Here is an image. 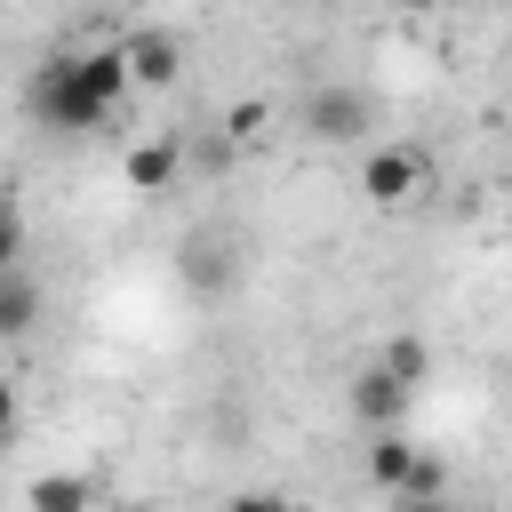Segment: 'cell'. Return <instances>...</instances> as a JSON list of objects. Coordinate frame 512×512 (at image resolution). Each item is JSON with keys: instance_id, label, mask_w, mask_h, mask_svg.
I'll list each match as a JSON object with an SVG mask.
<instances>
[{"instance_id": "cell-12", "label": "cell", "mask_w": 512, "mask_h": 512, "mask_svg": "<svg viewBox=\"0 0 512 512\" xmlns=\"http://www.w3.org/2000/svg\"><path fill=\"white\" fill-rule=\"evenodd\" d=\"M392 496H448V464H440V456H424V448H416V472H408V480H400V488H392Z\"/></svg>"}, {"instance_id": "cell-15", "label": "cell", "mask_w": 512, "mask_h": 512, "mask_svg": "<svg viewBox=\"0 0 512 512\" xmlns=\"http://www.w3.org/2000/svg\"><path fill=\"white\" fill-rule=\"evenodd\" d=\"M392 512H448V496H392Z\"/></svg>"}, {"instance_id": "cell-11", "label": "cell", "mask_w": 512, "mask_h": 512, "mask_svg": "<svg viewBox=\"0 0 512 512\" xmlns=\"http://www.w3.org/2000/svg\"><path fill=\"white\" fill-rule=\"evenodd\" d=\"M264 128H272V104L264 96H240L224 112V144H264Z\"/></svg>"}, {"instance_id": "cell-14", "label": "cell", "mask_w": 512, "mask_h": 512, "mask_svg": "<svg viewBox=\"0 0 512 512\" xmlns=\"http://www.w3.org/2000/svg\"><path fill=\"white\" fill-rule=\"evenodd\" d=\"M16 424H24V400H16V384H0V448L16 440Z\"/></svg>"}, {"instance_id": "cell-13", "label": "cell", "mask_w": 512, "mask_h": 512, "mask_svg": "<svg viewBox=\"0 0 512 512\" xmlns=\"http://www.w3.org/2000/svg\"><path fill=\"white\" fill-rule=\"evenodd\" d=\"M24 256V208H0V272Z\"/></svg>"}, {"instance_id": "cell-2", "label": "cell", "mask_w": 512, "mask_h": 512, "mask_svg": "<svg viewBox=\"0 0 512 512\" xmlns=\"http://www.w3.org/2000/svg\"><path fill=\"white\" fill-rule=\"evenodd\" d=\"M304 128H312L320 144H360V136L376 128V96H368V88H312Z\"/></svg>"}, {"instance_id": "cell-4", "label": "cell", "mask_w": 512, "mask_h": 512, "mask_svg": "<svg viewBox=\"0 0 512 512\" xmlns=\"http://www.w3.org/2000/svg\"><path fill=\"white\" fill-rule=\"evenodd\" d=\"M120 48H128V80H136V88H168V80L184 72V48H176L168 32H128Z\"/></svg>"}, {"instance_id": "cell-16", "label": "cell", "mask_w": 512, "mask_h": 512, "mask_svg": "<svg viewBox=\"0 0 512 512\" xmlns=\"http://www.w3.org/2000/svg\"><path fill=\"white\" fill-rule=\"evenodd\" d=\"M232 512H296V504H288V496H240Z\"/></svg>"}, {"instance_id": "cell-19", "label": "cell", "mask_w": 512, "mask_h": 512, "mask_svg": "<svg viewBox=\"0 0 512 512\" xmlns=\"http://www.w3.org/2000/svg\"><path fill=\"white\" fill-rule=\"evenodd\" d=\"M120 512H152V504H120Z\"/></svg>"}, {"instance_id": "cell-5", "label": "cell", "mask_w": 512, "mask_h": 512, "mask_svg": "<svg viewBox=\"0 0 512 512\" xmlns=\"http://www.w3.org/2000/svg\"><path fill=\"white\" fill-rule=\"evenodd\" d=\"M352 408H360V424H368V432H384V424H400V408H408V384H400V376H384V368H360V384H352Z\"/></svg>"}, {"instance_id": "cell-8", "label": "cell", "mask_w": 512, "mask_h": 512, "mask_svg": "<svg viewBox=\"0 0 512 512\" xmlns=\"http://www.w3.org/2000/svg\"><path fill=\"white\" fill-rule=\"evenodd\" d=\"M408 472H416V440H408V432H392V424H384V432H376V440H368V480H376V488H384V496H392V488H400V480H408Z\"/></svg>"}, {"instance_id": "cell-9", "label": "cell", "mask_w": 512, "mask_h": 512, "mask_svg": "<svg viewBox=\"0 0 512 512\" xmlns=\"http://www.w3.org/2000/svg\"><path fill=\"white\" fill-rule=\"evenodd\" d=\"M32 320H40V288L24 280V264H8L0 272V336H24Z\"/></svg>"}, {"instance_id": "cell-3", "label": "cell", "mask_w": 512, "mask_h": 512, "mask_svg": "<svg viewBox=\"0 0 512 512\" xmlns=\"http://www.w3.org/2000/svg\"><path fill=\"white\" fill-rule=\"evenodd\" d=\"M360 192H368L376 208H408V200L424 192V152H408V144H376V152L360 160Z\"/></svg>"}, {"instance_id": "cell-18", "label": "cell", "mask_w": 512, "mask_h": 512, "mask_svg": "<svg viewBox=\"0 0 512 512\" xmlns=\"http://www.w3.org/2000/svg\"><path fill=\"white\" fill-rule=\"evenodd\" d=\"M0 208H16V192H8V184H0Z\"/></svg>"}, {"instance_id": "cell-1", "label": "cell", "mask_w": 512, "mask_h": 512, "mask_svg": "<svg viewBox=\"0 0 512 512\" xmlns=\"http://www.w3.org/2000/svg\"><path fill=\"white\" fill-rule=\"evenodd\" d=\"M32 112H40V128H56V136H96V128L112 120V104L88 88V72H80L72 48L32 72Z\"/></svg>"}, {"instance_id": "cell-17", "label": "cell", "mask_w": 512, "mask_h": 512, "mask_svg": "<svg viewBox=\"0 0 512 512\" xmlns=\"http://www.w3.org/2000/svg\"><path fill=\"white\" fill-rule=\"evenodd\" d=\"M392 8H408V16H424V8H432V0H392Z\"/></svg>"}, {"instance_id": "cell-6", "label": "cell", "mask_w": 512, "mask_h": 512, "mask_svg": "<svg viewBox=\"0 0 512 512\" xmlns=\"http://www.w3.org/2000/svg\"><path fill=\"white\" fill-rule=\"evenodd\" d=\"M24 512H96V488L80 472H40L24 480Z\"/></svg>"}, {"instance_id": "cell-10", "label": "cell", "mask_w": 512, "mask_h": 512, "mask_svg": "<svg viewBox=\"0 0 512 512\" xmlns=\"http://www.w3.org/2000/svg\"><path fill=\"white\" fill-rule=\"evenodd\" d=\"M376 368H384V376H400V384H408V392H416V384H424V376H432V352H424V336H392V344H384V360H376Z\"/></svg>"}, {"instance_id": "cell-7", "label": "cell", "mask_w": 512, "mask_h": 512, "mask_svg": "<svg viewBox=\"0 0 512 512\" xmlns=\"http://www.w3.org/2000/svg\"><path fill=\"white\" fill-rule=\"evenodd\" d=\"M168 184H176V144L168 136L128 144V192H168Z\"/></svg>"}]
</instances>
